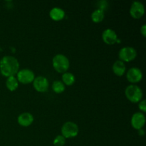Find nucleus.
Returning a JSON list of instances; mask_svg holds the SVG:
<instances>
[{
    "mask_svg": "<svg viewBox=\"0 0 146 146\" xmlns=\"http://www.w3.org/2000/svg\"><path fill=\"white\" fill-rule=\"evenodd\" d=\"M145 123V117L143 113L137 112L133 115L131 118V125L136 130L142 129Z\"/></svg>",
    "mask_w": 146,
    "mask_h": 146,
    "instance_id": "nucleus-9",
    "label": "nucleus"
},
{
    "mask_svg": "<svg viewBox=\"0 0 146 146\" xmlns=\"http://www.w3.org/2000/svg\"><path fill=\"white\" fill-rule=\"evenodd\" d=\"M33 85L38 92H46L48 88V81L45 77L38 76L34 78Z\"/></svg>",
    "mask_w": 146,
    "mask_h": 146,
    "instance_id": "nucleus-10",
    "label": "nucleus"
},
{
    "mask_svg": "<svg viewBox=\"0 0 146 146\" xmlns=\"http://www.w3.org/2000/svg\"><path fill=\"white\" fill-rule=\"evenodd\" d=\"M102 38L106 44L112 45L118 42V36L115 31L111 29H107L103 32Z\"/></svg>",
    "mask_w": 146,
    "mask_h": 146,
    "instance_id": "nucleus-11",
    "label": "nucleus"
},
{
    "mask_svg": "<svg viewBox=\"0 0 146 146\" xmlns=\"http://www.w3.org/2000/svg\"><path fill=\"white\" fill-rule=\"evenodd\" d=\"M61 133L65 138H74L78 133V125L71 121L65 123L61 128Z\"/></svg>",
    "mask_w": 146,
    "mask_h": 146,
    "instance_id": "nucleus-4",
    "label": "nucleus"
},
{
    "mask_svg": "<svg viewBox=\"0 0 146 146\" xmlns=\"http://www.w3.org/2000/svg\"><path fill=\"white\" fill-rule=\"evenodd\" d=\"M145 100H143V101H140L139 104H138V106L141 111H142L143 112L145 113L146 111V104H145Z\"/></svg>",
    "mask_w": 146,
    "mask_h": 146,
    "instance_id": "nucleus-21",
    "label": "nucleus"
},
{
    "mask_svg": "<svg viewBox=\"0 0 146 146\" xmlns=\"http://www.w3.org/2000/svg\"><path fill=\"white\" fill-rule=\"evenodd\" d=\"M62 80L64 84L66 86H71L75 82V76L71 73L65 72L62 75Z\"/></svg>",
    "mask_w": 146,
    "mask_h": 146,
    "instance_id": "nucleus-17",
    "label": "nucleus"
},
{
    "mask_svg": "<svg viewBox=\"0 0 146 146\" xmlns=\"http://www.w3.org/2000/svg\"><path fill=\"white\" fill-rule=\"evenodd\" d=\"M141 33L142 34V35L144 37L146 36V25L145 24H143V25L141 27Z\"/></svg>",
    "mask_w": 146,
    "mask_h": 146,
    "instance_id": "nucleus-22",
    "label": "nucleus"
},
{
    "mask_svg": "<svg viewBox=\"0 0 146 146\" xmlns=\"http://www.w3.org/2000/svg\"><path fill=\"white\" fill-rule=\"evenodd\" d=\"M53 66L58 73H65L69 68V60L63 54H57L53 58Z\"/></svg>",
    "mask_w": 146,
    "mask_h": 146,
    "instance_id": "nucleus-2",
    "label": "nucleus"
},
{
    "mask_svg": "<svg viewBox=\"0 0 146 146\" xmlns=\"http://www.w3.org/2000/svg\"><path fill=\"white\" fill-rule=\"evenodd\" d=\"M66 143V138L62 135H57L54 140V145L55 146H64Z\"/></svg>",
    "mask_w": 146,
    "mask_h": 146,
    "instance_id": "nucleus-19",
    "label": "nucleus"
},
{
    "mask_svg": "<svg viewBox=\"0 0 146 146\" xmlns=\"http://www.w3.org/2000/svg\"><path fill=\"white\" fill-rule=\"evenodd\" d=\"M125 96L130 101L133 103H138L143 98L142 89L139 86L135 85H130L125 88Z\"/></svg>",
    "mask_w": 146,
    "mask_h": 146,
    "instance_id": "nucleus-3",
    "label": "nucleus"
},
{
    "mask_svg": "<svg viewBox=\"0 0 146 146\" xmlns=\"http://www.w3.org/2000/svg\"><path fill=\"white\" fill-rule=\"evenodd\" d=\"M104 11L101 9H96L95 11H93L91 14V19L94 22L99 23L104 20Z\"/></svg>",
    "mask_w": 146,
    "mask_h": 146,
    "instance_id": "nucleus-16",
    "label": "nucleus"
},
{
    "mask_svg": "<svg viewBox=\"0 0 146 146\" xmlns=\"http://www.w3.org/2000/svg\"><path fill=\"white\" fill-rule=\"evenodd\" d=\"M6 86L10 91H14L17 89L19 86V81L15 76H10L7 78Z\"/></svg>",
    "mask_w": 146,
    "mask_h": 146,
    "instance_id": "nucleus-15",
    "label": "nucleus"
},
{
    "mask_svg": "<svg viewBox=\"0 0 146 146\" xmlns=\"http://www.w3.org/2000/svg\"><path fill=\"white\" fill-rule=\"evenodd\" d=\"M49 16L54 21H60L65 17V12L64 10L58 7H54L50 11Z\"/></svg>",
    "mask_w": 146,
    "mask_h": 146,
    "instance_id": "nucleus-13",
    "label": "nucleus"
},
{
    "mask_svg": "<svg viewBox=\"0 0 146 146\" xmlns=\"http://www.w3.org/2000/svg\"><path fill=\"white\" fill-rule=\"evenodd\" d=\"M118 56L121 61L129 62L135 59L137 56V51L134 48L125 46L121 48L118 53Z\"/></svg>",
    "mask_w": 146,
    "mask_h": 146,
    "instance_id": "nucleus-5",
    "label": "nucleus"
},
{
    "mask_svg": "<svg viewBox=\"0 0 146 146\" xmlns=\"http://www.w3.org/2000/svg\"><path fill=\"white\" fill-rule=\"evenodd\" d=\"M127 79L131 83H138L143 78V73L141 69L137 67H133L128 71L126 74Z\"/></svg>",
    "mask_w": 146,
    "mask_h": 146,
    "instance_id": "nucleus-8",
    "label": "nucleus"
},
{
    "mask_svg": "<svg viewBox=\"0 0 146 146\" xmlns=\"http://www.w3.org/2000/svg\"><path fill=\"white\" fill-rule=\"evenodd\" d=\"M108 7V1H101L98 2V9H101L102 11H105L106 9H107Z\"/></svg>",
    "mask_w": 146,
    "mask_h": 146,
    "instance_id": "nucleus-20",
    "label": "nucleus"
},
{
    "mask_svg": "<svg viewBox=\"0 0 146 146\" xmlns=\"http://www.w3.org/2000/svg\"><path fill=\"white\" fill-rule=\"evenodd\" d=\"M17 81L24 84H28L33 82L35 78L34 74L31 70L24 68L19 71L17 73Z\"/></svg>",
    "mask_w": 146,
    "mask_h": 146,
    "instance_id": "nucleus-6",
    "label": "nucleus"
},
{
    "mask_svg": "<svg viewBox=\"0 0 146 146\" xmlns=\"http://www.w3.org/2000/svg\"><path fill=\"white\" fill-rule=\"evenodd\" d=\"M34 121V117L30 113H23L18 117V123L20 125L24 127H28Z\"/></svg>",
    "mask_w": 146,
    "mask_h": 146,
    "instance_id": "nucleus-12",
    "label": "nucleus"
},
{
    "mask_svg": "<svg viewBox=\"0 0 146 146\" xmlns=\"http://www.w3.org/2000/svg\"><path fill=\"white\" fill-rule=\"evenodd\" d=\"M145 13L143 4L140 1H133L130 9V14L134 19H140Z\"/></svg>",
    "mask_w": 146,
    "mask_h": 146,
    "instance_id": "nucleus-7",
    "label": "nucleus"
},
{
    "mask_svg": "<svg viewBox=\"0 0 146 146\" xmlns=\"http://www.w3.org/2000/svg\"><path fill=\"white\" fill-rule=\"evenodd\" d=\"M138 133H139V135H143L144 134V132H143V130H142V129H141V130H138Z\"/></svg>",
    "mask_w": 146,
    "mask_h": 146,
    "instance_id": "nucleus-23",
    "label": "nucleus"
},
{
    "mask_svg": "<svg viewBox=\"0 0 146 146\" xmlns=\"http://www.w3.org/2000/svg\"><path fill=\"white\" fill-rule=\"evenodd\" d=\"M113 71L118 76H122L125 71V65L121 60L115 61L113 65Z\"/></svg>",
    "mask_w": 146,
    "mask_h": 146,
    "instance_id": "nucleus-14",
    "label": "nucleus"
},
{
    "mask_svg": "<svg viewBox=\"0 0 146 146\" xmlns=\"http://www.w3.org/2000/svg\"><path fill=\"white\" fill-rule=\"evenodd\" d=\"M52 89L56 94H61L65 90V85L61 81H55L52 84Z\"/></svg>",
    "mask_w": 146,
    "mask_h": 146,
    "instance_id": "nucleus-18",
    "label": "nucleus"
},
{
    "mask_svg": "<svg viewBox=\"0 0 146 146\" xmlns=\"http://www.w3.org/2000/svg\"><path fill=\"white\" fill-rule=\"evenodd\" d=\"M19 64L15 57L5 56L0 60V72L4 76H14L19 71Z\"/></svg>",
    "mask_w": 146,
    "mask_h": 146,
    "instance_id": "nucleus-1",
    "label": "nucleus"
}]
</instances>
